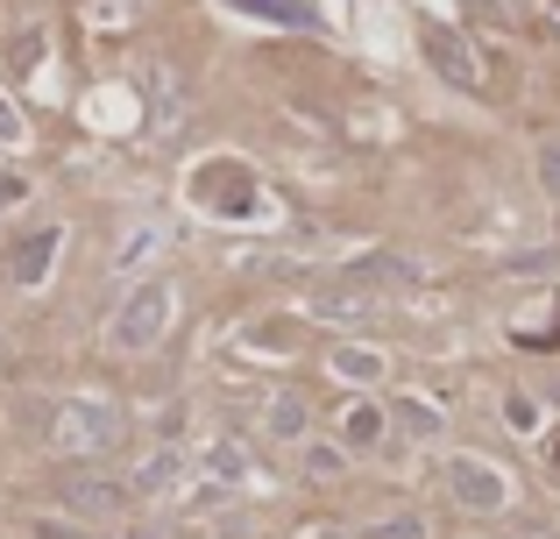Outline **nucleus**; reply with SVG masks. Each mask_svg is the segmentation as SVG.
<instances>
[{
    "mask_svg": "<svg viewBox=\"0 0 560 539\" xmlns=\"http://www.w3.org/2000/svg\"><path fill=\"white\" fill-rule=\"evenodd\" d=\"M447 497L462 504V512H476V518H497L511 504V483H504V469H490V461L454 455L447 461Z\"/></svg>",
    "mask_w": 560,
    "mask_h": 539,
    "instance_id": "7ed1b4c3",
    "label": "nucleus"
},
{
    "mask_svg": "<svg viewBox=\"0 0 560 539\" xmlns=\"http://www.w3.org/2000/svg\"><path fill=\"white\" fill-rule=\"evenodd\" d=\"M57 249H65V227H50V221H36V227H22V235L8 242V277L22 291H36L43 277H50L57 263Z\"/></svg>",
    "mask_w": 560,
    "mask_h": 539,
    "instance_id": "39448f33",
    "label": "nucleus"
},
{
    "mask_svg": "<svg viewBox=\"0 0 560 539\" xmlns=\"http://www.w3.org/2000/svg\"><path fill=\"white\" fill-rule=\"evenodd\" d=\"M262 426H270V441H305V398L277 390V398H270V412H262Z\"/></svg>",
    "mask_w": 560,
    "mask_h": 539,
    "instance_id": "9d476101",
    "label": "nucleus"
},
{
    "mask_svg": "<svg viewBox=\"0 0 560 539\" xmlns=\"http://www.w3.org/2000/svg\"><path fill=\"white\" fill-rule=\"evenodd\" d=\"M178 469H185V455H178V447H156V455L142 461L136 476H128V497H164V490L178 483Z\"/></svg>",
    "mask_w": 560,
    "mask_h": 539,
    "instance_id": "1a4fd4ad",
    "label": "nucleus"
},
{
    "mask_svg": "<svg viewBox=\"0 0 560 539\" xmlns=\"http://www.w3.org/2000/svg\"><path fill=\"white\" fill-rule=\"evenodd\" d=\"M348 469V455H341V447H327V441H313V447H305V476H341Z\"/></svg>",
    "mask_w": 560,
    "mask_h": 539,
    "instance_id": "f3484780",
    "label": "nucleus"
},
{
    "mask_svg": "<svg viewBox=\"0 0 560 539\" xmlns=\"http://www.w3.org/2000/svg\"><path fill=\"white\" fill-rule=\"evenodd\" d=\"M150 249H156V227H136V242H128V249L114 256V270H136V263H142Z\"/></svg>",
    "mask_w": 560,
    "mask_h": 539,
    "instance_id": "6ab92c4d",
    "label": "nucleus"
},
{
    "mask_svg": "<svg viewBox=\"0 0 560 539\" xmlns=\"http://www.w3.org/2000/svg\"><path fill=\"white\" fill-rule=\"evenodd\" d=\"M36 539H100V532L71 526V518H36Z\"/></svg>",
    "mask_w": 560,
    "mask_h": 539,
    "instance_id": "aec40b11",
    "label": "nucleus"
},
{
    "mask_svg": "<svg viewBox=\"0 0 560 539\" xmlns=\"http://www.w3.org/2000/svg\"><path fill=\"white\" fill-rule=\"evenodd\" d=\"M164 327H171V277L150 270L121 298V313H114V327H107V348L114 355H150V348L164 341Z\"/></svg>",
    "mask_w": 560,
    "mask_h": 539,
    "instance_id": "f03ea898",
    "label": "nucleus"
},
{
    "mask_svg": "<svg viewBox=\"0 0 560 539\" xmlns=\"http://www.w3.org/2000/svg\"><path fill=\"white\" fill-rule=\"evenodd\" d=\"M305 305H313L319 319H370L376 313V298L355 284V277H341V284H313V298H305Z\"/></svg>",
    "mask_w": 560,
    "mask_h": 539,
    "instance_id": "6e6552de",
    "label": "nucleus"
},
{
    "mask_svg": "<svg viewBox=\"0 0 560 539\" xmlns=\"http://www.w3.org/2000/svg\"><path fill=\"white\" fill-rule=\"evenodd\" d=\"M553 461H560V447H553Z\"/></svg>",
    "mask_w": 560,
    "mask_h": 539,
    "instance_id": "b1692460",
    "label": "nucleus"
},
{
    "mask_svg": "<svg viewBox=\"0 0 560 539\" xmlns=\"http://www.w3.org/2000/svg\"><path fill=\"white\" fill-rule=\"evenodd\" d=\"M419 43H425V65H433L447 85H462V93H482V57L468 50V36H462V28L425 22V28H419Z\"/></svg>",
    "mask_w": 560,
    "mask_h": 539,
    "instance_id": "20e7f679",
    "label": "nucleus"
},
{
    "mask_svg": "<svg viewBox=\"0 0 560 539\" xmlns=\"http://www.w3.org/2000/svg\"><path fill=\"white\" fill-rule=\"evenodd\" d=\"M28 419L43 426V447H50V455L93 461V455H114V447H121V412L100 405V398H57V405H43V412H28Z\"/></svg>",
    "mask_w": 560,
    "mask_h": 539,
    "instance_id": "f257e3e1",
    "label": "nucleus"
},
{
    "mask_svg": "<svg viewBox=\"0 0 560 539\" xmlns=\"http://www.w3.org/2000/svg\"><path fill=\"white\" fill-rule=\"evenodd\" d=\"M234 8L270 14V22H299V28H313V22H319V14H313V0H234Z\"/></svg>",
    "mask_w": 560,
    "mask_h": 539,
    "instance_id": "ddd939ff",
    "label": "nucleus"
},
{
    "mask_svg": "<svg viewBox=\"0 0 560 539\" xmlns=\"http://www.w3.org/2000/svg\"><path fill=\"white\" fill-rule=\"evenodd\" d=\"M355 539H433V532H425L419 512H390V518H376V526H362Z\"/></svg>",
    "mask_w": 560,
    "mask_h": 539,
    "instance_id": "4468645a",
    "label": "nucleus"
},
{
    "mask_svg": "<svg viewBox=\"0 0 560 539\" xmlns=\"http://www.w3.org/2000/svg\"><path fill=\"white\" fill-rule=\"evenodd\" d=\"M199 192L213 199V207H228V213H234V207H256V185H248V171H234V178H206Z\"/></svg>",
    "mask_w": 560,
    "mask_h": 539,
    "instance_id": "f8f14e48",
    "label": "nucleus"
},
{
    "mask_svg": "<svg viewBox=\"0 0 560 539\" xmlns=\"http://www.w3.org/2000/svg\"><path fill=\"white\" fill-rule=\"evenodd\" d=\"M334 376H348V384H376L383 355H376V348H334Z\"/></svg>",
    "mask_w": 560,
    "mask_h": 539,
    "instance_id": "9b49d317",
    "label": "nucleus"
},
{
    "mask_svg": "<svg viewBox=\"0 0 560 539\" xmlns=\"http://www.w3.org/2000/svg\"><path fill=\"white\" fill-rule=\"evenodd\" d=\"M539 185H547V199H560V136L539 142Z\"/></svg>",
    "mask_w": 560,
    "mask_h": 539,
    "instance_id": "a211bd4d",
    "label": "nucleus"
},
{
    "mask_svg": "<svg viewBox=\"0 0 560 539\" xmlns=\"http://www.w3.org/2000/svg\"><path fill=\"white\" fill-rule=\"evenodd\" d=\"M0 136H22V121H14V114H8V107H0Z\"/></svg>",
    "mask_w": 560,
    "mask_h": 539,
    "instance_id": "412c9836",
    "label": "nucleus"
},
{
    "mask_svg": "<svg viewBox=\"0 0 560 539\" xmlns=\"http://www.w3.org/2000/svg\"><path fill=\"white\" fill-rule=\"evenodd\" d=\"M206 469H213L220 483H242V469H248V461H242V447H234V441H220L213 455H206Z\"/></svg>",
    "mask_w": 560,
    "mask_h": 539,
    "instance_id": "dca6fc26",
    "label": "nucleus"
},
{
    "mask_svg": "<svg viewBox=\"0 0 560 539\" xmlns=\"http://www.w3.org/2000/svg\"><path fill=\"white\" fill-rule=\"evenodd\" d=\"M518 539H553V532H539V526H533V532H518Z\"/></svg>",
    "mask_w": 560,
    "mask_h": 539,
    "instance_id": "5701e85b",
    "label": "nucleus"
},
{
    "mask_svg": "<svg viewBox=\"0 0 560 539\" xmlns=\"http://www.w3.org/2000/svg\"><path fill=\"white\" fill-rule=\"evenodd\" d=\"M383 433H390V412H383L376 398H355L341 412V447H348V455H370V447H383Z\"/></svg>",
    "mask_w": 560,
    "mask_h": 539,
    "instance_id": "0eeeda50",
    "label": "nucleus"
},
{
    "mask_svg": "<svg viewBox=\"0 0 560 539\" xmlns=\"http://www.w3.org/2000/svg\"><path fill=\"white\" fill-rule=\"evenodd\" d=\"M390 419H397V426H405V433H419V441H433V433H440V412H433V405H411V398L397 405Z\"/></svg>",
    "mask_w": 560,
    "mask_h": 539,
    "instance_id": "2eb2a0df",
    "label": "nucleus"
},
{
    "mask_svg": "<svg viewBox=\"0 0 560 539\" xmlns=\"http://www.w3.org/2000/svg\"><path fill=\"white\" fill-rule=\"evenodd\" d=\"M57 504L79 518H121L128 504V483H114V476H65V490H57Z\"/></svg>",
    "mask_w": 560,
    "mask_h": 539,
    "instance_id": "423d86ee",
    "label": "nucleus"
},
{
    "mask_svg": "<svg viewBox=\"0 0 560 539\" xmlns=\"http://www.w3.org/2000/svg\"><path fill=\"white\" fill-rule=\"evenodd\" d=\"M128 539H164V532H150V526H142V532H128Z\"/></svg>",
    "mask_w": 560,
    "mask_h": 539,
    "instance_id": "4be33fe9",
    "label": "nucleus"
}]
</instances>
